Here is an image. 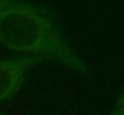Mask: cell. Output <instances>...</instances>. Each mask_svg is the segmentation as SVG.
Returning <instances> with one entry per match:
<instances>
[{
  "label": "cell",
  "instance_id": "6da1fadb",
  "mask_svg": "<svg viewBox=\"0 0 124 115\" xmlns=\"http://www.w3.org/2000/svg\"><path fill=\"white\" fill-rule=\"evenodd\" d=\"M0 45L11 52L58 61L76 72L86 70L52 18L31 2L9 0L0 9Z\"/></svg>",
  "mask_w": 124,
  "mask_h": 115
},
{
  "label": "cell",
  "instance_id": "7a4b0ae2",
  "mask_svg": "<svg viewBox=\"0 0 124 115\" xmlns=\"http://www.w3.org/2000/svg\"><path fill=\"white\" fill-rule=\"evenodd\" d=\"M34 63L36 58H15L0 61V103L18 92Z\"/></svg>",
  "mask_w": 124,
  "mask_h": 115
},
{
  "label": "cell",
  "instance_id": "3957f363",
  "mask_svg": "<svg viewBox=\"0 0 124 115\" xmlns=\"http://www.w3.org/2000/svg\"><path fill=\"white\" fill-rule=\"evenodd\" d=\"M112 115H124V108H121V106H117V108H115V112H113Z\"/></svg>",
  "mask_w": 124,
  "mask_h": 115
},
{
  "label": "cell",
  "instance_id": "277c9868",
  "mask_svg": "<svg viewBox=\"0 0 124 115\" xmlns=\"http://www.w3.org/2000/svg\"><path fill=\"white\" fill-rule=\"evenodd\" d=\"M117 106H121V108H124V92H122V95L119 97V103H117Z\"/></svg>",
  "mask_w": 124,
  "mask_h": 115
},
{
  "label": "cell",
  "instance_id": "5b68a950",
  "mask_svg": "<svg viewBox=\"0 0 124 115\" xmlns=\"http://www.w3.org/2000/svg\"><path fill=\"white\" fill-rule=\"evenodd\" d=\"M6 4H9V0H0V9H2V7L6 6Z\"/></svg>",
  "mask_w": 124,
  "mask_h": 115
}]
</instances>
